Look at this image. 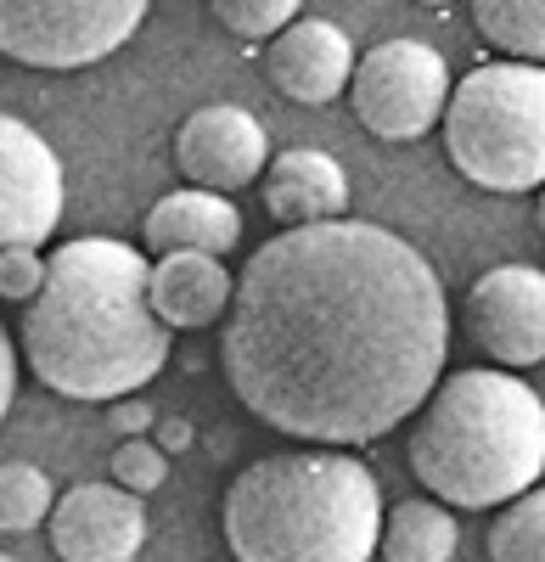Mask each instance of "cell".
Segmentation results:
<instances>
[{
    "label": "cell",
    "mask_w": 545,
    "mask_h": 562,
    "mask_svg": "<svg viewBox=\"0 0 545 562\" xmlns=\"http://www.w3.org/2000/svg\"><path fill=\"white\" fill-rule=\"evenodd\" d=\"M450 355L444 281L372 220L287 225L219 315L231 394L287 439L354 450L417 416Z\"/></svg>",
    "instance_id": "cell-1"
},
{
    "label": "cell",
    "mask_w": 545,
    "mask_h": 562,
    "mask_svg": "<svg viewBox=\"0 0 545 562\" xmlns=\"http://www.w3.org/2000/svg\"><path fill=\"white\" fill-rule=\"evenodd\" d=\"M169 338L147 304V254L118 237H68L29 299L23 360L63 400H124L163 371Z\"/></svg>",
    "instance_id": "cell-2"
},
{
    "label": "cell",
    "mask_w": 545,
    "mask_h": 562,
    "mask_svg": "<svg viewBox=\"0 0 545 562\" xmlns=\"http://www.w3.org/2000/svg\"><path fill=\"white\" fill-rule=\"evenodd\" d=\"M219 529L237 562H372L383 495L349 450H276L231 479Z\"/></svg>",
    "instance_id": "cell-3"
},
{
    "label": "cell",
    "mask_w": 545,
    "mask_h": 562,
    "mask_svg": "<svg viewBox=\"0 0 545 562\" xmlns=\"http://www.w3.org/2000/svg\"><path fill=\"white\" fill-rule=\"evenodd\" d=\"M411 473L439 506H507L545 473V405L512 371H450L411 422Z\"/></svg>",
    "instance_id": "cell-4"
},
{
    "label": "cell",
    "mask_w": 545,
    "mask_h": 562,
    "mask_svg": "<svg viewBox=\"0 0 545 562\" xmlns=\"http://www.w3.org/2000/svg\"><path fill=\"white\" fill-rule=\"evenodd\" d=\"M444 153L484 192H540L545 74L540 63H484L444 97Z\"/></svg>",
    "instance_id": "cell-5"
},
{
    "label": "cell",
    "mask_w": 545,
    "mask_h": 562,
    "mask_svg": "<svg viewBox=\"0 0 545 562\" xmlns=\"http://www.w3.org/2000/svg\"><path fill=\"white\" fill-rule=\"evenodd\" d=\"M152 0H0V57L68 74L113 57Z\"/></svg>",
    "instance_id": "cell-6"
},
{
    "label": "cell",
    "mask_w": 545,
    "mask_h": 562,
    "mask_svg": "<svg viewBox=\"0 0 545 562\" xmlns=\"http://www.w3.org/2000/svg\"><path fill=\"white\" fill-rule=\"evenodd\" d=\"M444 97H450V74L428 40H383L377 52L354 57L349 102H354V119L377 140L428 135L444 113Z\"/></svg>",
    "instance_id": "cell-7"
},
{
    "label": "cell",
    "mask_w": 545,
    "mask_h": 562,
    "mask_svg": "<svg viewBox=\"0 0 545 562\" xmlns=\"http://www.w3.org/2000/svg\"><path fill=\"white\" fill-rule=\"evenodd\" d=\"M63 220V164L34 124L0 113V248H39Z\"/></svg>",
    "instance_id": "cell-8"
},
{
    "label": "cell",
    "mask_w": 545,
    "mask_h": 562,
    "mask_svg": "<svg viewBox=\"0 0 545 562\" xmlns=\"http://www.w3.org/2000/svg\"><path fill=\"white\" fill-rule=\"evenodd\" d=\"M473 344L512 371L545 360V276L534 265H495L467 288Z\"/></svg>",
    "instance_id": "cell-9"
},
{
    "label": "cell",
    "mask_w": 545,
    "mask_h": 562,
    "mask_svg": "<svg viewBox=\"0 0 545 562\" xmlns=\"http://www.w3.org/2000/svg\"><path fill=\"white\" fill-rule=\"evenodd\" d=\"M52 551L63 562H135L147 546V506L118 484H73L45 512Z\"/></svg>",
    "instance_id": "cell-10"
},
{
    "label": "cell",
    "mask_w": 545,
    "mask_h": 562,
    "mask_svg": "<svg viewBox=\"0 0 545 562\" xmlns=\"http://www.w3.org/2000/svg\"><path fill=\"white\" fill-rule=\"evenodd\" d=\"M264 158H270L264 124L248 108H231V102L197 108L174 135V164L192 186H203V192H237V186H253Z\"/></svg>",
    "instance_id": "cell-11"
},
{
    "label": "cell",
    "mask_w": 545,
    "mask_h": 562,
    "mask_svg": "<svg viewBox=\"0 0 545 562\" xmlns=\"http://www.w3.org/2000/svg\"><path fill=\"white\" fill-rule=\"evenodd\" d=\"M270 79L287 102L304 108H327L349 90L354 74V45L338 23L327 18H293L282 34H270V57H264Z\"/></svg>",
    "instance_id": "cell-12"
},
{
    "label": "cell",
    "mask_w": 545,
    "mask_h": 562,
    "mask_svg": "<svg viewBox=\"0 0 545 562\" xmlns=\"http://www.w3.org/2000/svg\"><path fill=\"white\" fill-rule=\"evenodd\" d=\"M259 175H264V209L282 225H321V220H343L349 209V175L332 153L287 147L264 158Z\"/></svg>",
    "instance_id": "cell-13"
},
{
    "label": "cell",
    "mask_w": 545,
    "mask_h": 562,
    "mask_svg": "<svg viewBox=\"0 0 545 562\" xmlns=\"http://www.w3.org/2000/svg\"><path fill=\"white\" fill-rule=\"evenodd\" d=\"M147 304L169 333H208L231 304V270L214 254H158L147 265Z\"/></svg>",
    "instance_id": "cell-14"
},
{
    "label": "cell",
    "mask_w": 545,
    "mask_h": 562,
    "mask_svg": "<svg viewBox=\"0 0 545 562\" xmlns=\"http://www.w3.org/2000/svg\"><path fill=\"white\" fill-rule=\"evenodd\" d=\"M141 237H147V254H214V259H225L242 243V214L225 192L186 186V192H169L152 203Z\"/></svg>",
    "instance_id": "cell-15"
},
{
    "label": "cell",
    "mask_w": 545,
    "mask_h": 562,
    "mask_svg": "<svg viewBox=\"0 0 545 562\" xmlns=\"http://www.w3.org/2000/svg\"><path fill=\"white\" fill-rule=\"evenodd\" d=\"M456 540H462L456 518L433 495L399 501L394 518H383V529H377V546L388 562H450L456 557Z\"/></svg>",
    "instance_id": "cell-16"
},
{
    "label": "cell",
    "mask_w": 545,
    "mask_h": 562,
    "mask_svg": "<svg viewBox=\"0 0 545 562\" xmlns=\"http://www.w3.org/2000/svg\"><path fill=\"white\" fill-rule=\"evenodd\" d=\"M478 34L518 63L545 57V0H473Z\"/></svg>",
    "instance_id": "cell-17"
},
{
    "label": "cell",
    "mask_w": 545,
    "mask_h": 562,
    "mask_svg": "<svg viewBox=\"0 0 545 562\" xmlns=\"http://www.w3.org/2000/svg\"><path fill=\"white\" fill-rule=\"evenodd\" d=\"M489 562H545V495L540 484L512 495L489 524Z\"/></svg>",
    "instance_id": "cell-18"
},
{
    "label": "cell",
    "mask_w": 545,
    "mask_h": 562,
    "mask_svg": "<svg viewBox=\"0 0 545 562\" xmlns=\"http://www.w3.org/2000/svg\"><path fill=\"white\" fill-rule=\"evenodd\" d=\"M57 490L52 479L39 473L34 461H7L0 467V535H29L45 524V512H52Z\"/></svg>",
    "instance_id": "cell-19"
},
{
    "label": "cell",
    "mask_w": 545,
    "mask_h": 562,
    "mask_svg": "<svg viewBox=\"0 0 545 562\" xmlns=\"http://www.w3.org/2000/svg\"><path fill=\"white\" fill-rule=\"evenodd\" d=\"M219 29H231L237 40H270V34H282L304 0H208Z\"/></svg>",
    "instance_id": "cell-20"
},
{
    "label": "cell",
    "mask_w": 545,
    "mask_h": 562,
    "mask_svg": "<svg viewBox=\"0 0 545 562\" xmlns=\"http://www.w3.org/2000/svg\"><path fill=\"white\" fill-rule=\"evenodd\" d=\"M163 479H169V456L147 434L141 439H124L113 450V484L124 495H152V490H163Z\"/></svg>",
    "instance_id": "cell-21"
},
{
    "label": "cell",
    "mask_w": 545,
    "mask_h": 562,
    "mask_svg": "<svg viewBox=\"0 0 545 562\" xmlns=\"http://www.w3.org/2000/svg\"><path fill=\"white\" fill-rule=\"evenodd\" d=\"M45 281V259L39 248H0V299L29 304Z\"/></svg>",
    "instance_id": "cell-22"
},
{
    "label": "cell",
    "mask_w": 545,
    "mask_h": 562,
    "mask_svg": "<svg viewBox=\"0 0 545 562\" xmlns=\"http://www.w3.org/2000/svg\"><path fill=\"white\" fill-rule=\"evenodd\" d=\"M152 405L147 400H135V394H124V400H113V428L124 434V439H141L147 428H152Z\"/></svg>",
    "instance_id": "cell-23"
},
{
    "label": "cell",
    "mask_w": 545,
    "mask_h": 562,
    "mask_svg": "<svg viewBox=\"0 0 545 562\" xmlns=\"http://www.w3.org/2000/svg\"><path fill=\"white\" fill-rule=\"evenodd\" d=\"M197 434H192V422L186 416H152V445L163 450V456H180Z\"/></svg>",
    "instance_id": "cell-24"
},
{
    "label": "cell",
    "mask_w": 545,
    "mask_h": 562,
    "mask_svg": "<svg viewBox=\"0 0 545 562\" xmlns=\"http://www.w3.org/2000/svg\"><path fill=\"white\" fill-rule=\"evenodd\" d=\"M12 394H18V349L7 338V326H0V416L12 411Z\"/></svg>",
    "instance_id": "cell-25"
},
{
    "label": "cell",
    "mask_w": 545,
    "mask_h": 562,
    "mask_svg": "<svg viewBox=\"0 0 545 562\" xmlns=\"http://www.w3.org/2000/svg\"><path fill=\"white\" fill-rule=\"evenodd\" d=\"M422 7H450V0H422Z\"/></svg>",
    "instance_id": "cell-26"
},
{
    "label": "cell",
    "mask_w": 545,
    "mask_h": 562,
    "mask_svg": "<svg viewBox=\"0 0 545 562\" xmlns=\"http://www.w3.org/2000/svg\"><path fill=\"white\" fill-rule=\"evenodd\" d=\"M0 562H18V557H7V551H0Z\"/></svg>",
    "instance_id": "cell-27"
}]
</instances>
